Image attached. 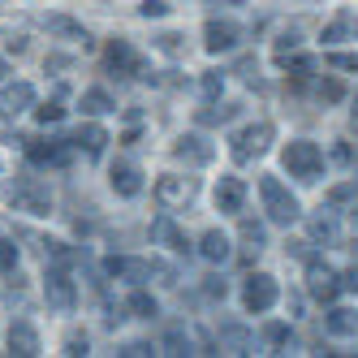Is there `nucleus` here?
<instances>
[{
  "instance_id": "1",
  "label": "nucleus",
  "mask_w": 358,
  "mask_h": 358,
  "mask_svg": "<svg viewBox=\"0 0 358 358\" xmlns=\"http://www.w3.org/2000/svg\"><path fill=\"white\" fill-rule=\"evenodd\" d=\"M259 203H264V216L272 220V224H298L302 220V203H298V194L280 182V177H272V173H264L259 177Z\"/></svg>"
},
{
  "instance_id": "2",
  "label": "nucleus",
  "mask_w": 358,
  "mask_h": 358,
  "mask_svg": "<svg viewBox=\"0 0 358 358\" xmlns=\"http://www.w3.org/2000/svg\"><path fill=\"white\" fill-rule=\"evenodd\" d=\"M280 164H285V173L298 177V182H320V173H324V151H320V143H311V138H294V143H285V151H280Z\"/></svg>"
},
{
  "instance_id": "3",
  "label": "nucleus",
  "mask_w": 358,
  "mask_h": 358,
  "mask_svg": "<svg viewBox=\"0 0 358 358\" xmlns=\"http://www.w3.org/2000/svg\"><path fill=\"white\" fill-rule=\"evenodd\" d=\"M234 143V160L238 164H250V160H259L264 151L276 143V125L272 121H250V125H242V130L229 138Z\"/></svg>"
},
{
  "instance_id": "4",
  "label": "nucleus",
  "mask_w": 358,
  "mask_h": 358,
  "mask_svg": "<svg viewBox=\"0 0 358 358\" xmlns=\"http://www.w3.org/2000/svg\"><path fill=\"white\" fill-rule=\"evenodd\" d=\"M276 302H280V285H276L272 272H250V276L242 280V306H246L250 315L272 311Z\"/></svg>"
},
{
  "instance_id": "5",
  "label": "nucleus",
  "mask_w": 358,
  "mask_h": 358,
  "mask_svg": "<svg viewBox=\"0 0 358 358\" xmlns=\"http://www.w3.org/2000/svg\"><path fill=\"white\" fill-rule=\"evenodd\" d=\"M9 203L17 212H31V216H48L52 212V190L39 177H17L13 190H9Z\"/></svg>"
},
{
  "instance_id": "6",
  "label": "nucleus",
  "mask_w": 358,
  "mask_h": 358,
  "mask_svg": "<svg viewBox=\"0 0 358 358\" xmlns=\"http://www.w3.org/2000/svg\"><path fill=\"white\" fill-rule=\"evenodd\" d=\"M43 302L52 306V311H61V315H69L73 306H78V285H73L69 272L57 268V264L43 272Z\"/></svg>"
},
{
  "instance_id": "7",
  "label": "nucleus",
  "mask_w": 358,
  "mask_h": 358,
  "mask_svg": "<svg viewBox=\"0 0 358 358\" xmlns=\"http://www.w3.org/2000/svg\"><path fill=\"white\" fill-rule=\"evenodd\" d=\"M306 294H311L315 302H337V294H341V272L328 268L320 255L306 259Z\"/></svg>"
},
{
  "instance_id": "8",
  "label": "nucleus",
  "mask_w": 358,
  "mask_h": 358,
  "mask_svg": "<svg viewBox=\"0 0 358 358\" xmlns=\"http://www.w3.org/2000/svg\"><path fill=\"white\" fill-rule=\"evenodd\" d=\"M156 199L164 203V208H190V203L199 199V177L190 173H164L156 182Z\"/></svg>"
},
{
  "instance_id": "9",
  "label": "nucleus",
  "mask_w": 358,
  "mask_h": 358,
  "mask_svg": "<svg viewBox=\"0 0 358 358\" xmlns=\"http://www.w3.org/2000/svg\"><path fill=\"white\" fill-rule=\"evenodd\" d=\"M27 160L39 169H65L73 160L69 138H27Z\"/></svg>"
},
{
  "instance_id": "10",
  "label": "nucleus",
  "mask_w": 358,
  "mask_h": 358,
  "mask_svg": "<svg viewBox=\"0 0 358 358\" xmlns=\"http://www.w3.org/2000/svg\"><path fill=\"white\" fill-rule=\"evenodd\" d=\"M104 69L113 73V78H143V57L134 52L130 39H113L104 48Z\"/></svg>"
},
{
  "instance_id": "11",
  "label": "nucleus",
  "mask_w": 358,
  "mask_h": 358,
  "mask_svg": "<svg viewBox=\"0 0 358 358\" xmlns=\"http://www.w3.org/2000/svg\"><path fill=\"white\" fill-rule=\"evenodd\" d=\"M104 272L113 280H130V285H147L151 276H156L160 268L156 264H147V259H134V255H108L104 259Z\"/></svg>"
},
{
  "instance_id": "12",
  "label": "nucleus",
  "mask_w": 358,
  "mask_h": 358,
  "mask_svg": "<svg viewBox=\"0 0 358 358\" xmlns=\"http://www.w3.org/2000/svg\"><path fill=\"white\" fill-rule=\"evenodd\" d=\"M238 39H242V27H238V22H229V17H212L208 27H203V48H208L212 57L234 52Z\"/></svg>"
},
{
  "instance_id": "13",
  "label": "nucleus",
  "mask_w": 358,
  "mask_h": 358,
  "mask_svg": "<svg viewBox=\"0 0 358 358\" xmlns=\"http://www.w3.org/2000/svg\"><path fill=\"white\" fill-rule=\"evenodd\" d=\"M5 345H9V354H13V358H35V354H43V341H39V332H35V324H31V320H13V324H9Z\"/></svg>"
},
{
  "instance_id": "14",
  "label": "nucleus",
  "mask_w": 358,
  "mask_h": 358,
  "mask_svg": "<svg viewBox=\"0 0 358 358\" xmlns=\"http://www.w3.org/2000/svg\"><path fill=\"white\" fill-rule=\"evenodd\" d=\"M35 108V87L31 83H9V87H0V117H22V113H31Z\"/></svg>"
},
{
  "instance_id": "15",
  "label": "nucleus",
  "mask_w": 358,
  "mask_h": 358,
  "mask_svg": "<svg viewBox=\"0 0 358 358\" xmlns=\"http://www.w3.org/2000/svg\"><path fill=\"white\" fill-rule=\"evenodd\" d=\"M306 234H311V246L315 242H324V246H337L341 242V216H337V208H320L311 220H306Z\"/></svg>"
},
{
  "instance_id": "16",
  "label": "nucleus",
  "mask_w": 358,
  "mask_h": 358,
  "mask_svg": "<svg viewBox=\"0 0 358 358\" xmlns=\"http://www.w3.org/2000/svg\"><path fill=\"white\" fill-rule=\"evenodd\" d=\"M151 242L173 250V255H190V238L182 234V224H177L173 216H156V220H151Z\"/></svg>"
},
{
  "instance_id": "17",
  "label": "nucleus",
  "mask_w": 358,
  "mask_h": 358,
  "mask_svg": "<svg viewBox=\"0 0 358 358\" xmlns=\"http://www.w3.org/2000/svg\"><path fill=\"white\" fill-rule=\"evenodd\" d=\"M108 186H113V194H117V199H138V194H143V169H138V164H130V160L113 164Z\"/></svg>"
},
{
  "instance_id": "18",
  "label": "nucleus",
  "mask_w": 358,
  "mask_h": 358,
  "mask_svg": "<svg viewBox=\"0 0 358 358\" xmlns=\"http://www.w3.org/2000/svg\"><path fill=\"white\" fill-rule=\"evenodd\" d=\"M173 156L186 160V164H212L216 160V147L203 138V134H182V138L173 143Z\"/></svg>"
},
{
  "instance_id": "19",
  "label": "nucleus",
  "mask_w": 358,
  "mask_h": 358,
  "mask_svg": "<svg viewBox=\"0 0 358 358\" xmlns=\"http://www.w3.org/2000/svg\"><path fill=\"white\" fill-rule=\"evenodd\" d=\"M242 208H246V182L242 177H220L216 182V212L238 216Z\"/></svg>"
},
{
  "instance_id": "20",
  "label": "nucleus",
  "mask_w": 358,
  "mask_h": 358,
  "mask_svg": "<svg viewBox=\"0 0 358 358\" xmlns=\"http://www.w3.org/2000/svg\"><path fill=\"white\" fill-rule=\"evenodd\" d=\"M39 27H43L48 35H61V39H73V43H83V48H91V31L83 27V22H73V17H65V13H43V17H39Z\"/></svg>"
},
{
  "instance_id": "21",
  "label": "nucleus",
  "mask_w": 358,
  "mask_h": 358,
  "mask_svg": "<svg viewBox=\"0 0 358 358\" xmlns=\"http://www.w3.org/2000/svg\"><path fill=\"white\" fill-rule=\"evenodd\" d=\"M216 345H220V350H229V354H255V337H250V328H242L238 320H224V324H220Z\"/></svg>"
},
{
  "instance_id": "22",
  "label": "nucleus",
  "mask_w": 358,
  "mask_h": 358,
  "mask_svg": "<svg viewBox=\"0 0 358 358\" xmlns=\"http://www.w3.org/2000/svg\"><path fill=\"white\" fill-rule=\"evenodd\" d=\"M320 39H324L328 48H337V43H350V39H358V13L341 9V13L332 17V22H328L324 31H320Z\"/></svg>"
},
{
  "instance_id": "23",
  "label": "nucleus",
  "mask_w": 358,
  "mask_h": 358,
  "mask_svg": "<svg viewBox=\"0 0 358 358\" xmlns=\"http://www.w3.org/2000/svg\"><path fill=\"white\" fill-rule=\"evenodd\" d=\"M69 143L78 147V151H87V160H99V156H104V147H108L113 138H108V130H104V125H95V121H87V125H83V130L73 134Z\"/></svg>"
},
{
  "instance_id": "24",
  "label": "nucleus",
  "mask_w": 358,
  "mask_h": 358,
  "mask_svg": "<svg viewBox=\"0 0 358 358\" xmlns=\"http://www.w3.org/2000/svg\"><path fill=\"white\" fill-rule=\"evenodd\" d=\"M199 255L208 264H229V259H234V242H229L220 229H208V234L199 238Z\"/></svg>"
},
{
  "instance_id": "25",
  "label": "nucleus",
  "mask_w": 358,
  "mask_h": 358,
  "mask_svg": "<svg viewBox=\"0 0 358 358\" xmlns=\"http://www.w3.org/2000/svg\"><path fill=\"white\" fill-rule=\"evenodd\" d=\"M324 328L332 332V337H358V311H354V306H332L328 302Z\"/></svg>"
},
{
  "instance_id": "26",
  "label": "nucleus",
  "mask_w": 358,
  "mask_h": 358,
  "mask_svg": "<svg viewBox=\"0 0 358 358\" xmlns=\"http://www.w3.org/2000/svg\"><path fill=\"white\" fill-rule=\"evenodd\" d=\"M160 354H177V358H182V354H199L194 350V332L186 324H169L164 337H160Z\"/></svg>"
},
{
  "instance_id": "27",
  "label": "nucleus",
  "mask_w": 358,
  "mask_h": 358,
  "mask_svg": "<svg viewBox=\"0 0 358 358\" xmlns=\"http://www.w3.org/2000/svg\"><path fill=\"white\" fill-rule=\"evenodd\" d=\"M78 108H83L87 117H108V113H117V99H113V91H104V87H87L83 99H78Z\"/></svg>"
},
{
  "instance_id": "28",
  "label": "nucleus",
  "mask_w": 358,
  "mask_h": 358,
  "mask_svg": "<svg viewBox=\"0 0 358 358\" xmlns=\"http://www.w3.org/2000/svg\"><path fill=\"white\" fill-rule=\"evenodd\" d=\"M264 341H268L276 354H289V350H298V337H294V328H289L285 320H268V324H264Z\"/></svg>"
},
{
  "instance_id": "29",
  "label": "nucleus",
  "mask_w": 358,
  "mask_h": 358,
  "mask_svg": "<svg viewBox=\"0 0 358 358\" xmlns=\"http://www.w3.org/2000/svg\"><path fill=\"white\" fill-rule=\"evenodd\" d=\"M125 311H130L134 320H156V315H160V302L151 298V294H147L143 285H134V294L125 298Z\"/></svg>"
},
{
  "instance_id": "30",
  "label": "nucleus",
  "mask_w": 358,
  "mask_h": 358,
  "mask_svg": "<svg viewBox=\"0 0 358 358\" xmlns=\"http://www.w3.org/2000/svg\"><path fill=\"white\" fill-rule=\"evenodd\" d=\"M276 65H280V69H289L294 78H306V73H315V57H302L298 48H294V52H276Z\"/></svg>"
},
{
  "instance_id": "31",
  "label": "nucleus",
  "mask_w": 358,
  "mask_h": 358,
  "mask_svg": "<svg viewBox=\"0 0 358 358\" xmlns=\"http://www.w3.org/2000/svg\"><path fill=\"white\" fill-rule=\"evenodd\" d=\"M238 113H242V104H220V99H212V108L199 113V125H229Z\"/></svg>"
},
{
  "instance_id": "32",
  "label": "nucleus",
  "mask_w": 358,
  "mask_h": 358,
  "mask_svg": "<svg viewBox=\"0 0 358 358\" xmlns=\"http://www.w3.org/2000/svg\"><path fill=\"white\" fill-rule=\"evenodd\" d=\"M315 95H320V104H341V99H345V83L337 78V73H324V78L315 83Z\"/></svg>"
},
{
  "instance_id": "33",
  "label": "nucleus",
  "mask_w": 358,
  "mask_h": 358,
  "mask_svg": "<svg viewBox=\"0 0 358 358\" xmlns=\"http://www.w3.org/2000/svg\"><path fill=\"white\" fill-rule=\"evenodd\" d=\"M43 255H48V259H52L57 268H69V264H78V250H69L65 242H52V238L43 242Z\"/></svg>"
},
{
  "instance_id": "34",
  "label": "nucleus",
  "mask_w": 358,
  "mask_h": 358,
  "mask_svg": "<svg viewBox=\"0 0 358 358\" xmlns=\"http://www.w3.org/2000/svg\"><path fill=\"white\" fill-rule=\"evenodd\" d=\"M199 91H203V99H208V104H212V99H220V95H224V73H220V69H208V73L199 78Z\"/></svg>"
},
{
  "instance_id": "35",
  "label": "nucleus",
  "mask_w": 358,
  "mask_h": 358,
  "mask_svg": "<svg viewBox=\"0 0 358 358\" xmlns=\"http://www.w3.org/2000/svg\"><path fill=\"white\" fill-rule=\"evenodd\" d=\"M31 113H35L39 125H57V121L65 117V104H61V99H48V104H35Z\"/></svg>"
},
{
  "instance_id": "36",
  "label": "nucleus",
  "mask_w": 358,
  "mask_h": 358,
  "mask_svg": "<svg viewBox=\"0 0 358 358\" xmlns=\"http://www.w3.org/2000/svg\"><path fill=\"white\" fill-rule=\"evenodd\" d=\"M242 242H250L255 250H264L268 246V229L259 220H242Z\"/></svg>"
},
{
  "instance_id": "37",
  "label": "nucleus",
  "mask_w": 358,
  "mask_h": 358,
  "mask_svg": "<svg viewBox=\"0 0 358 358\" xmlns=\"http://www.w3.org/2000/svg\"><path fill=\"white\" fill-rule=\"evenodd\" d=\"M65 354H69V358L91 354V337H87V332H69V337H65Z\"/></svg>"
},
{
  "instance_id": "38",
  "label": "nucleus",
  "mask_w": 358,
  "mask_h": 358,
  "mask_svg": "<svg viewBox=\"0 0 358 358\" xmlns=\"http://www.w3.org/2000/svg\"><path fill=\"white\" fill-rule=\"evenodd\" d=\"M328 65L345 69V73H358V52H328Z\"/></svg>"
},
{
  "instance_id": "39",
  "label": "nucleus",
  "mask_w": 358,
  "mask_h": 358,
  "mask_svg": "<svg viewBox=\"0 0 358 358\" xmlns=\"http://www.w3.org/2000/svg\"><path fill=\"white\" fill-rule=\"evenodd\" d=\"M17 268V246L9 238H0V272H13Z\"/></svg>"
},
{
  "instance_id": "40",
  "label": "nucleus",
  "mask_w": 358,
  "mask_h": 358,
  "mask_svg": "<svg viewBox=\"0 0 358 358\" xmlns=\"http://www.w3.org/2000/svg\"><path fill=\"white\" fill-rule=\"evenodd\" d=\"M350 199H358V182H345V186H337V190L328 194L332 208H341V203H350Z\"/></svg>"
},
{
  "instance_id": "41",
  "label": "nucleus",
  "mask_w": 358,
  "mask_h": 358,
  "mask_svg": "<svg viewBox=\"0 0 358 358\" xmlns=\"http://www.w3.org/2000/svg\"><path fill=\"white\" fill-rule=\"evenodd\" d=\"M117 354H125V358H147V354H156V345H151V341H125Z\"/></svg>"
},
{
  "instance_id": "42",
  "label": "nucleus",
  "mask_w": 358,
  "mask_h": 358,
  "mask_svg": "<svg viewBox=\"0 0 358 358\" xmlns=\"http://www.w3.org/2000/svg\"><path fill=\"white\" fill-rule=\"evenodd\" d=\"M203 294H208V298H220V302H224V294H229V285H224V280H220V276H203Z\"/></svg>"
},
{
  "instance_id": "43",
  "label": "nucleus",
  "mask_w": 358,
  "mask_h": 358,
  "mask_svg": "<svg viewBox=\"0 0 358 358\" xmlns=\"http://www.w3.org/2000/svg\"><path fill=\"white\" fill-rule=\"evenodd\" d=\"M138 17H169V5H164V0H143Z\"/></svg>"
},
{
  "instance_id": "44",
  "label": "nucleus",
  "mask_w": 358,
  "mask_h": 358,
  "mask_svg": "<svg viewBox=\"0 0 358 358\" xmlns=\"http://www.w3.org/2000/svg\"><path fill=\"white\" fill-rule=\"evenodd\" d=\"M302 43V35L289 27V31H280V39H276V52H294V48Z\"/></svg>"
},
{
  "instance_id": "45",
  "label": "nucleus",
  "mask_w": 358,
  "mask_h": 358,
  "mask_svg": "<svg viewBox=\"0 0 358 358\" xmlns=\"http://www.w3.org/2000/svg\"><path fill=\"white\" fill-rule=\"evenodd\" d=\"M341 289H345V294H358V264L341 272Z\"/></svg>"
},
{
  "instance_id": "46",
  "label": "nucleus",
  "mask_w": 358,
  "mask_h": 358,
  "mask_svg": "<svg viewBox=\"0 0 358 358\" xmlns=\"http://www.w3.org/2000/svg\"><path fill=\"white\" fill-rule=\"evenodd\" d=\"M177 39H182V35H160V48H169V52H177V48H182Z\"/></svg>"
},
{
  "instance_id": "47",
  "label": "nucleus",
  "mask_w": 358,
  "mask_h": 358,
  "mask_svg": "<svg viewBox=\"0 0 358 358\" xmlns=\"http://www.w3.org/2000/svg\"><path fill=\"white\" fill-rule=\"evenodd\" d=\"M350 130L358 134V99H354V104H350Z\"/></svg>"
},
{
  "instance_id": "48",
  "label": "nucleus",
  "mask_w": 358,
  "mask_h": 358,
  "mask_svg": "<svg viewBox=\"0 0 358 358\" xmlns=\"http://www.w3.org/2000/svg\"><path fill=\"white\" fill-rule=\"evenodd\" d=\"M5 78H9V61H5V57H0V83H5Z\"/></svg>"
},
{
  "instance_id": "49",
  "label": "nucleus",
  "mask_w": 358,
  "mask_h": 358,
  "mask_svg": "<svg viewBox=\"0 0 358 358\" xmlns=\"http://www.w3.org/2000/svg\"><path fill=\"white\" fill-rule=\"evenodd\" d=\"M220 5H246V0H220Z\"/></svg>"
},
{
  "instance_id": "50",
  "label": "nucleus",
  "mask_w": 358,
  "mask_h": 358,
  "mask_svg": "<svg viewBox=\"0 0 358 358\" xmlns=\"http://www.w3.org/2000/svg\"><path fill=\"white\" fill-rule=\"evenodd\" d=\"M350 220H354V224H358V203H354V212H350Z\"/></svg>"
},
{
  "instance_id": "51",
  "label": "nucleus",
  "mask_w": 358,
  "mask_h": 358,
  "mask_svg": "<svg viewBox=\"0 0 358 358\" xmlns=\"http://www.w3.org/2000/svg\"><path fill=\"white\" fill-rule=\"evenodd\" d=\"M0 5H5V0H0Z\"/></svg>"
}]
</instances>
